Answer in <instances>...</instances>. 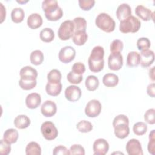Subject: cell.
<instances>
[{"mask_svg":"<svg viewBox=\"0 0 155 155\" xmlns=\"http://www.w3.org/2000/svg\"><path fill=\"white\" fill-rule=\"evenodd\" d=\"M104 50L101 46H95L88 59L89 69L94 73L101 71L104 66Z\"/></svg>","mask_w":155,"mask_h":155,"instance_id":"obj_1","label":"cell"},{"mask_svg":"<svg viewBox=\"0 0 155 155\" xmlns=\"http://www.w3.org/2000/svg\"><path fill=\"white\" fill-rule=\"evenodd\" d=\"M42 8L46 18L50 21H56L63 16V11L59 7L56 0H45L42 2Z\"/></svg>","mask_w":155,"mask_h":155,"instance_id":"obj_2","label":"cell"},{"mask_svg":"<svg viewBox=\"0 0 155 155\" xmlns=\"http://www.w3.org/2000/svg\"><path fill=\"white\" fill-rule=\"evenodd\" d=\"M95 24L99 28L107 33L113 31L116 26L114 19L106 13H99L96 18Z\"/></svg>","mask_w":155,"mask_h":155,"instance_id":"obj_3","label":"cell"},{"mask_svg":"<svg viewBox=\"0 0 155 155\" xmlns=\"http://www.w3.org/2000/svg\"><path fill=\"white\" fill-rule=\"evenodd\" d=\"M141 26L139 19L131 15L127 18L120 21L119 30L123 33H136L139 31Z\"/></svg>","mask_w":155,"mask_h":155,"instance_id":"obj_4","label":"cell"},{"mask_svg":"<svg viewBox=\"0 0 155 155\" xmlns=\"http://www.w3.org/2000/svg\"><path fill=\"white\" fill-rule=\"evenodd\" d=\"M74 32V26L73 21L67 20L61 23L58 31L60 39L66 41L71 38Z\"/></svg>","mask_w":155,"mask_h":155,"instance_id":"obj_5","label":"cell"},{"mask_svg":"<svg viewBox=\"0 0 155 155\" xmlns=\"http://www.w3.org/2000/svg\"><path fill=\"white\" fill-rule=\"evenodd\" d=\"M41 131L44 137L48 140L54 139L58 135V129L54 124L50 121H45L42 124Z\"/></svg>","mask_w":155,"mask_h":155,"instance_id":"obj_6","label":"cell"},{"mask_svg":"<svg viewBox=\"0 0 155 155\" xmlns=\"http://www.w3.org/2000/svg\"><path fill=\"white\" fill-rule=\"evenodd\" d=\"M101 102L97 99H91L86 105L85 113L90 117H96L101 113Z\"/></svg>","mask_w":155,"mask_h":155,"instance_id":"obj_7","label":"cell"},{"mask_svg":"<svg viewBox=\"0 0 155 155\" xmlns=\"http://www.w3.org/2000/svg\"><path fill=\"white\" fill-rule=\"evenodd\" d=\"M76 56V50L71 46L62 47L58 54L59 59L63 63H69L72 61Z\"/></svg>","mask_w":155,"mask_h":155,"instance_id":"obj_8","label":"cell"},{"mask_svg":"<svg viewBox=\"0 0 155 155\" xmlns=\"http://www.w3.org/2000/svg\"><path fill=\"white\" fill-rule=\"evenodd\" d=\"M123 65V57L120 53H111L108 59V68L113 71L120 70Z\"/></svg>","mask_w":155,"mask_h":155,"instance_id":"obj_9","label":"cell"},{"mask_svg":"<svg viewBox=\"0 0 155 155\" xmlns=\"http://www.w3.org/2000/svg\"><path fill=\"white\" fill-rule=\"evenodd\" d=\"M109 150L108 142L102 138L96 139L93 145V151L95 155H105Z\"/></svg>","mask_w":155,"mask_h":155,"instance_id":"obj_10","label":"cell"},{"mask_svg":"<svg viewBox=\"0 0 155 155\" xmlns=\"http://www.w3.org/2000/svg\"><path fill=\"white\" fill-rule=\"evenodd\" d=\"M126 151L129 155H142L143 151L140 142L136 139L129 140L126 144Z\"/></svg>","mask_w":155,"mask_h":155,"instance_id":"obj_11","label":"cell"},{"mask_svg":"<svg viewBox=\"0 0 155 155\" xmlns=\"http://www.w3.org/2000/svg\"><path fill=\"white\" fill-rule=\"evenodd\" d=\"M82 94L81 88L76 85H70L65 88V98L70 102H76L78 101Z\"/></svg>","mask_w":155,"mask_h":155,"instance_id":"obj_12","label":"cell"},{"mask_svg":"<svg viewBox=\"0 0 155 155\" xmlns=\"http://www.w3.org/2000/svg\"><path fill=\"white\" fill-rule=\"evenodd\" d=\"M41 111L42 115L47 117H52L57 111V106L54 102L47 100L41 105Z\"/></svg>","mask_w":155,"mask_h":155,"instance_id":"obj_13","label":"cell"},{"mask_svg":"<svg viewBox=\"0 0 155 155\" xmlns=\"http://www.w3.org/2000/svg\"><path fill=\"white\" fill-rule=\"evenodd\" d=\"M140 64L143 67H148L150 66L154 60V51L147 49L140 51Z\"/></svg>","mask_w":155,"mask_h":155,"instance_id":"obj_14","label":"cell"},{"mask_svg":"<svg viewBox=\"0 0 155 155\" xmlns=\"http://www.w3.org/2000/svg\"><path fill=\"white\" fill-rule=\"evenodd\" d=\"M136 15L144 21L154 19V13L149 8L142 5H138L135 8Z\"/></svg>","mask_w":155,"mask_h":155,"instance_id":"obj_15","label":"cell"},{"mask_svg":"<svg viewBox=\"0 0 155 155\" xmlns=\"http://www.w3.org/2000/svg\"><path fill=\"white\" fill-rule=\"evenodd\" d=\"M41 103V95L37 93H31L25 98V104L28 108L35 109L38 107Z\"/></svg>","mask_w":155,"mask_h":155,"instance_id":"obj_16","label":"cell"},{"mask_svg":"<svg viewBox=\"0 0 155 155\" xmlns=\"http://www.w3.org/2000/svg\"><path fill=\"white\" fill-rule=\"evenodd\" d=\"M116 16L117 19L121 21L131 15V8L128 4L122 3L120 4L116 10Z\"/></svg>","mask_w":155,"mask_h":155,"instance_id":"obj_17","label":"cell"},{"mask_svg":"<svg viewBox=\"0 0 155 155\" xmlns=\"http://www.w3.org/2000/svg\"><path fill=\"white\" fill-rule=\"evenodd\" d=\"M19 74L21 78L28 80H35L38 77L37 70L31 66L22 67L19 71Z\"/></svg>","mask_w":155,"mask_h":155,"instance_id":"obj_18","label":"cell"},{"mask_svg":"<svg viewBox=\"0 0 155 155\" xmlns=\"http://www.w3.org/2000/svg\"><path fill=\"white\" fill-rule=\"evenodd\" d=\"M27 25L31 29H36L40 27L43 22L42 18L39 13H31L27 18Z\"/></svg>","mask_w":155,"mask_h":155,"instance_id":"obj_19","label":"cell"},{"mask_svg":"<svg viewBox=\"0 0 155 155\" xmlns=\"http://www.w3.org/2000/svg\"><path fill=\"white\" fill-rule=\"evenodd\" d=\"M62 85L61 82H48L45 86V91L48 95L56 96L59 95L62 90Z\"/></svg>","mask_w":155,"mask_h":155,"instance_id":"obj_20","label":"cell"},{"mask_svg":"<svg viewBox=\"0 0 155 155\" xmlns=\"http://www.w3.org/2000/svg\"><path fill=\"white\" fill-rule=\"evenodd\" d=\"M114 134L119 139H124L127 137L130 133V128L128 124L121 123L116 125L114 127Z\"/></svg>","mask_w":155,"mask_h":155,"instance_id":"obj_21","label":"cell"},{"mask_svg":"<svg viewBox=\"0 0 155 155\" xmlns=\"http://www.w3.org/2000/svg\"><path fill=\"white\" fill-rule=\"evenodd\" d=\"M19 137L18 131L14 128H9L5 130L3 134V139L10 144L17 142Z\"/></svg>","mask_w":155,"mask_h":155,"instance_id":"obj_22","label":"cell"},{"mask_svg":"<svg viewBox=\"0 0 155 155\" xmlns=\"http://www.w3.org/2000/svg\"><path fill=\"white\" fill-rule=\"evenodd\" d=\"M30 118L24 114L18 115L14 119V125L17 128L19 129L26 128L30 125Z\"/></svg>","mask_w":155,"mask_h":155,"instance_id":"obj_23","label":"cell"},{"mask_svg":"<svg viewBox=\"0 0 155 155\" xmlns=\"http://www.w3.org/2000/svg\"><path fill=\"white\" fill-rule=\"evenodd\" d=\"M102 82L107 87H114L119 82L118 76L114 73H107L103 76Z\"/></svg>","mask_w":155,"mask_h":155,"instance_id":"obj_24","label":"cell"},{"mask_svg":"<svg viewBox=\"0 0 155 155\" xmlns=\"http://www.w3.org/2000/svg\"><path fill=\"white\" fill-rule=\"evenodd\" d=\"M88 39V35L85 31H75L72 36L73 42L77 45H84Z\"/></svg>","mask_w":155,"mask_h":155,"instance_id":"obj_25","label":"cell"},{"mask_svg":"<svg viewBox=\"0 0 155 155\" xmlns=\"http://www.w3.org/2000/svg\"><path fill=\"white\" fill-rule=\"evenodd\" d=\"M140 64V54L137 51H130L127 57V64L128 67H137Z\"/></svg>","mask_w":155,"mask_h":155,"instance_id":"obj_26","label":"cell"},{"mask_svg":"<svg viewBox=\"0 0 155 155\" xmlns=\"http://www.w3.org/2000/svg\"><path fill=\"white\" fill-rule=\"evenodd\" d=\"M85 85L88 91H94L99 85L98 78L93 75H89L85 79Z\"/></svg>","mask_w":155,"mask_h":155,"instance_id":"obj_27","label":"cell"},{"mask_svg":"<svg viewBox=\"0 0 155 155\" xmlns=\"http://www.w3.org/2000/svg\"><path fill=\"white\" fill-rule=\"evenodd\" d=\"M24 16L25 12L21 7H16L11 12V19L15 23L21 22L24 20Z\"/></svg>","mask_w":155,"mask_h":155,"instance_id":"obj_28","label":"cell"},{"mask_svg":"<svg viewBox=\"0 0 155 155\" xmlns=\"http://www.w3.org/2000/svg\"><path fill=\"white\" fill-rule=\"evenodd\" d=\"M25 153L27 155H41V148L36 142H31L26 146Z\"/></svg>","mask_w":155,"mask_h":155,"instance_id":"obj_29","label":"cell"},{"mask_svg":"<svg viewBox=\"0 0 155 155\" xmlns=\"http://www.w3.org/2000/svg\"><path fill=\"white\" fill-rule=\"evenodd\" d=\"M39 37L43 42H51L54 38V31L50 28H44L40 31Z\"/></svg>","mask_w":155,"mask_h":155,"instance_id":"obj_30","label":"cell"},{"mask_svg":"<svg viewBox=\"0 0 155 155\" xmlns=\"http://www.w3.org/2000/svg\"><path fill=\"white\" fill-rule=\"evenodd\" d=\"M44 54L39 50L33 51L30 55V62L35 65H39L41 64L44 61Z\"/></svg>","mask_w":155,"mask_h":155,"instance_id":"obj_31","label":"cell"},{"mask_svg":"<svg viewBox=\"0 0 155 155\" xmlns=\"http://www.w3.org/2000/svg\"><path fill=\"white\" fill-rule=\"evenodd\" d=\"M75 31H85L87 28V21L85 18L82 17H76L73 21Z\"/></svg>","mask_w":155,"mask_h":155,"instance_id":"obj_32","label":"cell"},{"mask_svg":"<svg viewBox=\"0 0 155 155\" xmlns=\"http://www.w3.org/2000/svg\"><path fill=\"white\" fill-rule=\"evenodd\" d=\"M37 82L36 79L35 80H28V79H24L21 78L19 81V87L25 90H31L35 88Z\"/></svg>","mask_w":155,"mask_h":155,"instance_id":"obj_33","label":"cell"},{"mask_svg":"<svg viewBox=\"0 0 155 155\" xmlns=\"http://www.w3.org/2000/svg\"><path fill=\"white\" fill-rule=\"evenodd\" d=\"M133 131L136 135L142 136L147 131V125L143 122H138L134 124Z\"/></svg>","mask_w":155,"mask_h":155,"instance_id":"obj_34","label":"cell"},{"mask_svg":"<svg viewBox=\"0 0 155 155\" xmlns=\"http://www.w3.org/2000/svg\"><path fill=\"white\" fill-rule=\"evenodd\" d=\"M76 128L81 133H88L92 130L93 125L90 122L83 120L77 124Z\"/></svg>","mask_w":155,"mask_h":155,"instance_id":"obj_35","label":"cell"},{"mask_svg":"<svg viewBox=\"0 0 155 155\" xmlns=\"http://www.w3.org/2000/svg\"><path fill=\"white\" fill-rule=\"evenodd\" d=\"M62 74L59 70L57 69L51 70L47 74V80L50 82H61Z\"/></svg>","mask_w":155,"mask_h":155,"instance_id":"obj_36","label":"cell"},{"mask_svg":"<svg viewBox=\"0 0 155 155\" xmlns=\"http://www.w3.org/2000/svg\"><path fill=\"white\" fill-rule=\"evenodd\" d=\"M151 45V42L148 38L145 37H142L137 39V48L140 50H145L149 49Z\"/></svg>","mask_w":155,"mask_h":155,"instance_id":"obj_37","label":"cell"},{"mask_svg":"<svg viewBox=\"0 0 155 155\" xmlns=\"http://www.w3.org/2000/svg\"><path fill=\"white\" fill-rule=\"evenodd\" d=\"M124 44L122 41L119 39L113 40L110 44V51L111 53H120L122 51Z\"/></svg>","mask_w":155,"mask_h":155,"instance_id":"obj_38","label":"cell"},{"mask_svg":"<svg viewBox=\"0 0 155 155\" xmlns=\"http://www.w3.org/2000/svg\"><path fill=\"white\" fill-rule=\"evenodd\" d=\"M67 79L68 81L73 84H78L81 82L83 79L82 75L77 74L73 71H70L67 75Z\"/></svg>","mask_w":155,"mask_h":155,"instance_id":"obj_39","label":"cell"},{"mask_svg":"<svg viewBox=\"0 0 155 155\" xmlns=\"http://www.w3.org/2000/svg\"><path fill=\"white\" fill-rule=\"evenodd\" d=\"M155 110L154 108L148 109L144 114V119L146 122L149 124H154L155 123L154 119Z\"/></svg>","mask_w":155,"mask_h":155,"instance_id":"obj_40","label":"cell"},{"mask_svg":"<svg viewBox=\"0 0 155 155\" xmlns=\"http://www.w3.org/2000/svg\"><path fill=\"white\" fill-rule=\"evenodd\" d=\"M85 71V66L82 62L74 63L71 68V71L77 74L82 75Z\"/></svg>","mask_w":155,"mask_h":155,"instance_id":"obj_41","label":"cell"},{"mask_svg":"<svg viewBox=\"0 0 155 155\" xmlns=\"http://www.w3.org/2000/svg\"><path fill=\"white\" fill-rule=\"evenodd\" d=\"M95 1L94 0H79V5L81 8L84 10H90L94 5Z\"/></svg>","mask_w":155,"mask_h":155,"instance_id":"obj_42","label":"cell"},{"mask_svg":"<svg viewBox=\"0 0 155 155\" xmlns=\"http://www.w3.org/2000/svg\"><path fill=\"white\" fill-rule=\"evenodd\" d=\"M70 154H81L84 155L85 152L84 147L79 144H74L70 148Z\"/></svg>","mask_w":155,"mask_h":155,"instance_id":"obj_43","label":"cell"},{"mask_svg":"<svg viewBox=\"0 0 155 155\" xmlns=\"http://www.w3.org/2000/svg\"><path fill=\"white\" fill-rule=\"evenodd\" d=\"M11 151L10 144L7 143L4 139L1 140L0 144V153L2 155H7Z\"/></svg>","mask_w":155,"mask_h":155,"instance_id":"obj_44","label":"cell"},{"mask_svg":"<svg viewBox=\"0 0 155 155\" xmlns=\"http://www.w3.org/2000/svg\"><path fill=\"white\" fill-rule=\"evenodd\" d=\"M121 123H125L129 125V119L124 114H119L117 116H116L113 121V126L114 127L116 125L121 124Z\"/></svg>","mask_w":155,"mask_h":155,"instance_id":"obj_45","label":"cell"},{"mask_svg":"<svg viewBox=\"0 0 155 155\" xmlns=\"http://www.w3.org/2000/svg\"><path fill=\"white\" fill-rule=\"evenodd\" d=\"M53 154L54 155H68L70 154V150H68L65 146L58 145L54 148L53 151Z\"/></svg>","mask_w":155,"mask_h":155,"instance_id":"obj_46","label":"cell"},{"mask_svg":"<svg viewBox=\"0 0 155 155\" xmlns=\"http://www.w3.org/2000/svg\"><path fill=\"white\" fill-rule=\"evenodd\" d=\"M149 153L154 155L155 152V138L149 139V142L147 146Z\"/></svg>","mask_w":155,"mask_h":155,"instance_id":"obj_47","label":"cell"},{"mask_svg":"<svg viewBox=\"0 0 155 155\" xmlns=\"http://www.w3.org/2000/svg\"><path fill=\"white\" fill-rule=\"evenodd\" d=\"M154 88L155 84L154 82L150 84L147 88V93L151 97H154Z\"/></svg>","mask_w":155,"mask_h":155,"instance_id":"obj_48","label":"cell"},{"mask_svg":"<svg viewBox=\"0 0 155 155\" xmlns=\"http://www.w3.org/2000/svg\"><path fill=\"white\" fill-rule=\"evenodd\" d=\"M1 23H2L4 20L5 19V16H6V10L5 7L3 5V4L1 2Z\"/></svg>","mask_w":155,"mask_h":155,"instance_id":"obj_49","label":"cell"},{"mask_svg":"<svg viewBox=\"0 0 155 155\" xmlns=\"http://www.w3.org/2000/svg\"><path fill=\"white\" fill-rule=\"evenodd\" d=\"M154 67H153L151 69L149 70V76L150 78H151V79L152 81H154Z\"/></svg>","mask_w":155,"mask_h":155,"instance_id":"obj_50","label":"cell"},{"mask_svg":"<svg viewBox=\"0 0 155 155\" xmlns=\"http://www.w3.org/2000/svg\"><path fill=\"white\" fill-rule=\"evenodd\" d=\"M17 2H19V3H21V4H22V3H25V2H28V1H17Z\"/></svg>","mask_w":155,"mask_h":155,"instance_id":"obj_51","label":"cell"}]
</instances>
